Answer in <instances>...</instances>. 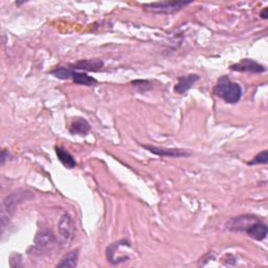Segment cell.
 <instances>
[{
    "mask_svg": "<svg viewBox=\"0 0 268 268\" xmlns=\"http://www.w3.org/2000/svg\"><path fill=\"white\" fill-rule=\"evenodd\" d=\"M260 16L262 17V19H267V17H268V9L267 8H264V10L261 12Z\"/></svg>",
    "mask_w": 268,
    "mask_h": 268,
    "instance_id": "20",
    "label": "cell"
},
{
    "mask_svg": "<svg viewBox=\"0 0 268 268\" xmlns=\"http://www.w3.org/2000/svg\"><path fill=\"white\" fill-rule=\"evenodd\" d=\"M229 69L240 72H252V73H262L266 71V68L261 65L260 63L251 59H243L240 62L229 66Z\"/></svg>",
    "mask_w": 268,
    "mask_h": 268,
    "instance_id": "7",
    "label": "cell"
},
{
    "mask_svg": "<svg viewBox=\"0 0 268 268\" xmlns=\"http://www.w3.org/2000/svg\"><path fill=\"white\" fill-rule=\"evenodd\" d=\"M199 80H200V76L198 74L191 73L188 75H182L177 80V84L174 87V92L178 95H185Z\"/></svg>",
    "mask_w": 268,
    "mask_h": 268,
    "instance_id": "8",
    "label": "cell"
},
{
    "mask_svg": "<svg viewBox=\"0 0 268 268\" xmlns=\"http://www.w3.org/2000/svg\"><path fill=\"white\" fill-rule=\"evenodd\" d=\"M58 233L62 243L68 244L75 234V225L69 214L61 216L58 222Z\"/></svg>",
    "mask_w": 268,
    "mask_h": 268,
    "instance_id": "4",
    "label": "cell"
},
{
    "mask_svg": "<svg viewBox=\"0 0 268 268\" xmlns=\"http://www.w3.org/2000/svg\"><path fill=\"white\" fill-rule=\"evenodd\" d=\"M73 69L85 70V71H100L104 66V62L99 59L94 60H81L71 65Z\"/></svg>",
    "mask_w": 268,
    "mask_h": 268,
    "instance_id": "11",
    "label": "cell"
},
{
    "mask_svg": "<svg viewBox=\"0 0 268 268\" xmlns=\"http://www.w3.org/2000/svg\"><path fill=\"white\" fill-rule=\"evenodd\" d=\"M191 4L192 2H160L144 5V8L156 14H174Z\"/></svg>",
    "mask_w": 268,
    "mask_h": 268,
    "instance_id": "3",
    "label": "cell"
},
{
    "mask_svg": "<svg viewBox=\"0 0 268 268\" xmlns=\"http://www.w3.org/2000/svg\"><path fill=\"white\" fill-rule=\"evenodd\" d=\"M54 241H55L54 234L48 231V229H43V231L37 234L35 239V245L38 250L43 251L52 246Z\"/></svg>",
    "mask_w": 268,
    "mask_h": 268,
    "instance_id": "9",
    "label": "cell"
},
{
    "mask_svg": "<svg viewBox=\"0 0 268 268\" xmlns=\"http://www.w3.org/2000/svg\"><path fill=\"white\" fill-rule=\"evenodd\" d=\"M34 195L32 192L27 190H18L13 192L9 195L3 202V209H2V224L6 222V219L15 212V209L21 204L22 202L30 200L33 198Z\"/></svg>",
    "mask_w": 268,
    "mask_h": 268,
    "instance_id": "2",
    "label": "cell"
},
{
    "mask_svg": "<svg viewBox=\"0 0 268 268\" xmlns=\"http://www.w3.org/2000/svg\"><path fill=\"white\" fill-rule=\"evenodd\" d=\"M71 80L75 84L84 86H95L98 84V81L95 78H93V76H89L84 72H78V71H73Z\"/></svg>",
    "mask_w": 268,
    "mask_h": 268,
    "instance_id": "15",
    "label": "cell"
},
{
    "mask_svg": "<svg viewBox=\"0 0 268 268\" xmlns=\"http://www.w3.org/2000/svg\"><path fill=\"white\" fill-rule=\"evenodd\" d=\"M78 258L79 250H71L62 258V260L57 264V267H76V265H78Z\"/></svg>",
    "mask_w": 268,
    "mask_h": 268,
    "instance_id": "14",
    "label": "cell"
},
{
    "mask_svg": "<svg viewBox=\"0 0 268 268\" xmlns=\"http://www.w3.org/2000/svg\"><path fill=\"white\" fill-rule=\"evenodd\" d=\"M245 233L254 240L262 241L267 236L268 228L264 222H262L260 219H257L253 223L250 224V226L246 229Z\"/></svg>",
    "mask_w": 268,
    "mask_h": 268,
    "instance_id": "10",
    "label": "cell"
},
{
    "mask_svg": "<svg viewBox=\"0 0 268 268\" xmlns=\"http://www.w3.org/2000/svg\"><path fill=\"white\" fill-rule=\"evenodd\" d=\"M89 131H91V125H89V123L86 120L82 118H78L76 120H74L69 128V132L73 135L75 134L86 135Z\"/></svg>",
    "mask_w": 268,
    "mask_h": 268,
    "instance_id": "12",
    "label": "cell"
},
{
    "mask_svg": "<svg viewBox=\"0 0 268 268\" xmlns=\"http://www.w3.org/2000/svg\"><path fill=\"white\" fill-rule=\"evenodd\" d=\"M213 93L227 104H237L243 95L242 87L238 83L233 82L227 75H223L218 79L213 88Z\"/></svg>",
    "mask_w": 268,
    "mask_h": 268,
    "instance_id": "1",
    "label": "cell"
},
{
    "mask_svg": "<svg viewBox=\"0 0 268 268\" xmlns=\"http://www.w3.org/2000/svg\"><path fill=\"white\" fill-rule=\"evenodd\" d=\"M143 148L148 150L153 154L161 156V157H188L191 155V153L187 150L182 149H171V148H162V147H155L151 145H142Z\"/></svg>",
    "mask_w": 268,
    "mask_h": 268,
    "instance_id": "6",
    "label": "cell"
},
{
    "mask_svg": "<svg viewBox=\"0 0 268 268\" xmlns=\"http://www.w3.org/2000/svg\"><path fill=\"white\" fill-rule=\"evenodd\" d=\"M55 150H56V154H57L59 160L63 163V165H65V167L68 169H73L75 167L76 162L70 153H68L65 149H63L62 147H58V146L55 148Z\"/></svg>",
    "mask_w": 268,
    "mask_h": 268,
    "instance_id": "13",
    "label": "cell"
},
{
    "mask_svg": "<svg viewBox=\"0 0 268 268\" xmlns=\"http://www.w3.org/2000/svg\"><path fill=\"white\" fill-rule=\"evenodd\" d=\"M132 84L139 93H146L152 88V83L147 80H135L132 82Z\"/></svg>",
    "mask_w": 268,
    "mask_h": 268,
    "instance_id": "17",
    "label": "cell"
},
{
    "mask_svg": "<svg viewBox=\"0 0 268 268\" xmlns=\"http://www.w3.org/2000/svg\"><path fill=\"white\" fill-rule=\"evenodd\" d=\"M268 162V155H267V150H264L260 152L259 154H257L252 158L251 161L247 162L249 165H254V164H266Z\"/></svg>",
    "mask_w": 268,
    "mask_h": 268,
    "instance_id": "18",
    "label": "cell"
},
{
    "mask_svg": "<svg viewBox=\"0 0 268 268\" xmlns=\"http://www.w3.org/2000/svg\"><path fill=\"white\" fill-rule=\"evenodd\" d=\"M73 71L74 70L69 68V67L60 66V67H57L53 70H50L49 73L53 74L54 76H56L57 79H60V80H70L72 78Z\"/></svg>",
    "mask_w": 268,
    "mask_h": 268,
    "instance_id": "16",
    "label": "cell"
},
{
    "mask_svg": "<svg viewBox=\"0 0 268 268\" xmlns=\"http://www.w3.org/2000/svg\"><path fill=\"white\" fill-rule=\"evenodd\" d=\"M257 219H259L258 217L253 215H240L229 220L226 223V228L232 232H246V229L250 226V224Z\"/></svg>",
    "mask_w": 268,
    "mask_h": 268,
    "instance_id": "5",
    "label": "cell"
},
{
    "mask_svg": "<svg viewBox=\"0 0 268 268\" xmlns=\"http://www.w3.org/2000/svg\"><path fill=\"white\" fill-rule=\"evenodd\" d=\"M9 157H10V153H9V151H8V150H4L3 153H2V164H5L6 160L9 159Z\"/></svg>",
    "mask_w": 268,
    "mask_h": 268,
    "instance_id": "19",
    "label": "cell"
}]
</instances>
